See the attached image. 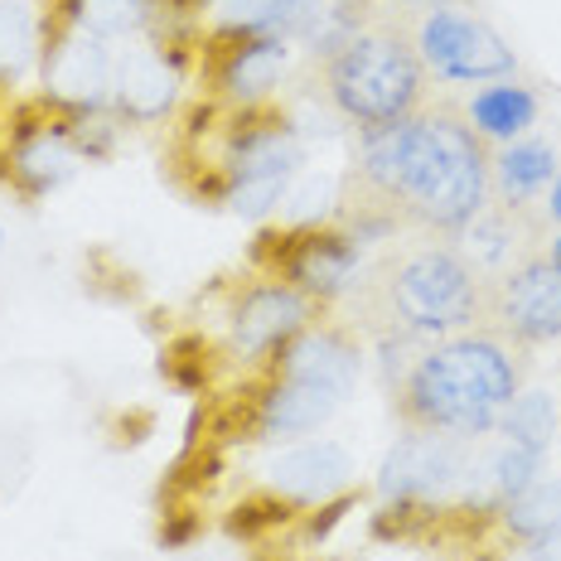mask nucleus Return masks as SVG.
<instances>
[{
    "mask_svg": "<svg viewBox=\"0 0 561 561\" xmlns=\"http://www.w3.org/2000/svg\"><path fill=\"white\" fill-rule=\"evenodd\" d=\"M354 184L368 228L460 232L489 208V150L465 116L412 112L364 131Z\"/></svg>",
    "mask_w": 561,
    "mask_h": 561,
    "instance_id": "1",
    "label": "nucleus"
},
{
    "mask_svg": "<svg viewBox=\"0 0 561 561\" xmlns=\"http://www.w3.org/2000/svg\"><path fill=\"white\" fill-rule=\"evenodd\" d=\"M523 392L518 344L489 330H460L446 344H431L407 368L397 388V412L407 431L479 440L499 426L504 407Z\"/></svg>",
    "mask_w": 561,
    "mask_h": 561,
    "instance_id": "2",
    "label": "nucleus"
},
{
    "mask_svg": "<svg viewBox=\"0 0 561 561\" xmlns=\"http://www.w3.org/2000/svg\"><path fill=\"white\" fill-rule=\"evenodd\" d=\"M373 306L402 339L460 334L484 314V276L460 248H412L373 280Z\"/></svg>",
    "mask_w": 561,
    "mask_h": 561,
    "instance_id": "3",
    "label": "nucleus"
},
{
    "mask_svg": "<svg viewBox=\"0 0 561 561\" xmlns=\"http://www.w3.org/2000/svg\"><path fill=\"white\" fill-rule=\"evenodd\" d=\"M324 88L344 122L373 131L416 112L426 92V68L416 58V44L397 30H354V39L330 54Z\"/></svg>",
    "mask_w": 561,
    "mask_h": 561,
    "instance_id": "4",
    "label": "nucleus"
},
{
    "mask_svg": "<svg viewBox=\"0 0 561 561\" xmlns=\"http://www.w3.org/2000/svg\"><path fill=\"white\" fill-rule=\"evenodd\" d=\"M416 58L440 83H499L513 73L508 39L470 5H436L416 25Z\"/></svg>",
    "mask_w": 561,
    "mask_h": 561,
    "instance_id": "5",
    "label": "nucleus"
},
{
    "mask_svg": "<svg viewBox=\"0 0 561 561\" xmlns=\"http://www.w3.org/2000/svg\"><path fill=\"white\" fill-rule=\"evenodd\" d=\"M484 314L518 348L561 344V266L542 252L504 266L494 280H484Z\"/></svg>",
    "mask_w": 561,
    "mask_h": 561,
    "instance_id": "6",
    "label": "nucleus"
},
{
    "mask_svg": "<svg viewBox=\"0 0 561 561\" xmlns=\"http://www.w3.org/2000/svg\"><path fill=\"white\" fill-rule=\"evenodd\" d=\"M228 208L232 214H266L272 204H280L290 174L300 165V136L296 126H286L280 116L266 122L238 126L228 140Z\"/></svg>",
    "mask_w": 561,
    "mask_h": 561,
    "instance_id": "7",
    "label": "nucleus"
},
{
    "mask_svg": "<svg viewBox=\"0 0 561 561\" xmlns=\"http://www.w3.org/2000/svg\"><path fill=\"white\" fill-rule=\"evenodd\" d=\"M474 440L440 436V431H407L382 460L378 489L388 499H446L470 470Z\"/></svg>",
    "mask_w": 561,
    "mask_h": 561,
    "instance_id": "8",
    "label": "nucleus"
},
{
    "mask_svg": "<svg viewBox=\"0 0 561 561\" xmlns=\"http://www.w3.org/2000/svg\"><path fill=\"white\" fill-rule=\"evenodd\" d=\"M49 92L64 102H78V107H98V102L112 98L116 83V49L112 39H98L92 30L73 25L64 39L49 49Z\"/></svg>",
    "mask_w": 561,
    "mask_h": 561,
    "instance_id": "9",
    "label": "nucleus"
},
{
    "mask_svg": "<svg viewBox=\"0 0 561 561\" xmlns=\"http://www.w3.org/2000/svg\"><path fill=\"white\" fill-rule=\"evenodd\" d=\"M364 266V238L358 232H306L286 256V286L314 300H334L354 286Z\"/></svg>",
    "mask_w": 561,
    "mask_h": 561,
    "instance_id": "10",
    "label": "nucleus"
},
{
    "mask_svg": "<svg viewBox=\"0 0 561 561\" xmlns=\"http://www.w3.org/2000/svg\"><path fill=\"white\" fill-rule=\"evenodd\" d=\"M310 306L300 290H290L286 280H272V286H256L242 296L238 314H232V344L248 358L272 354V348H286L290 339L306 330Z\"/></svg>",
    "mask_w": 561,
    "mask_h": 561,
    "instance_id": "11",
    "label": "nucleus"
},
{
    "mask_svg": "<svg viewBox=\"0 0 561 561\" xmlns=\"http://www.w3.org/2000/svg\"><path fill=\"white\" fill-rule=\"evenodd\" d=\"M537 465H542V450L528 446H513V440L499 436L494 446H479L470 450V470L460 479V494L465 504L474 508H508L523 489L537 484Z\"/></svg>",
    "mask_w": 561,
    "mask_h": 561,
    "instance_id": "12",
    "label": "nucleus"
},
{
    "mask_svg": "<svg viewBox=\"0 0 561 561\" xmlns=\"http://www.w3.org/2000/svg\"><path fill=\"white\" fill-rule=\"evenodd\" d=\"M266 479L290 499L324 504V499L348 489L354 460H348V450L334 446V440H306V446H290L286 455H276V460L266 465Z\"/></svg>",
    "mask_w": 561,
    "mask_h": 561,
    "instance_id": "13",
    "label": "nucleus"
},
{
    "mask_svg": "<svg viewBox=\"0 0 561 561\" xmlns=\"http://www.w3.org/2000/svg\"><path fill=\"white\" fill-rule=\"evenodd\" d=\"M276 378H300V382H320L334 388L339 397L354 392L358 382V344L339 330H300L280 348V373Z\"/></svg>",
    "mask_w": 561,
    "mask_h": 561,
    "instance_id": "14",
    "label": "nucleus"
},
{
    "mask_svg": "<svg viewBox=\"0 0 561 561\" xmlns=\"http://www.w3.org/2000/svg\"><path fill=\"white\" fill-rule=\"evenodd\" d=\"M348 397H339L334 388H320V382H300V378H276L272 392L262 397V412H256V426H262L266 440L280 436H310L330 421Z\"/></svg>",
    "mask_w": 561,
    "mask_h": 561,
    "instance_id": "15",
    "label": "nucleus"
},
{
    "mask_svg": "<svg viewBox=\"0 0 561 561\" xmlns=\"http://www.w3.org/2000/svg\"><path fill=\"white\" fill-rule=\"evenodd\" d=\"M561 160L547 140H508L499 156H489V194L504 198V208H523L537 194L552 190Z\"/></svg>",
    "mask_w": 561,
    "mask_h": 561,
    "instance_id": "16",
    "label": "nucleus"
},
{
    "mask_svg": "<svg viewBox=\"0 0 561 561\" xmlns=\"http://www.w3.org/2000/svg\"><path fill=\"white\" fill-rule=\"evenodd\" d=\"M112 98L126 116H160L174 102V68L165 64V54L156 49H122L116 54V83H112Z\"/></svg>",
    "mask_w": 561,
    "mask_h": 561,
    "instance_id": "17",
    "label": "nucleus"
},
{
    "mask_svg": "<svg viewBox=\"0 0 561 561\" xmlns=\"http://www.w3.org/2000/svg\"><path fill=\"white\" fill-rule=\"evenodd\" d=\"M465 122H470V131L479 140H499V146H508V140L528 136V126L537 122V98H533L528 88L499 78V83L479 88L474 98H470V107H465Z\"/></svg>",
    "mask_w": 561,
    "mask_h": 561,
    "instance_id": "18",
    "label": "nucleus"
},
{
    "mask_svg": "<svg viewBox=\"0 0 561 561\" xmlns=\"http://www.w3.org/2000/svg\"><path fill=\"white\" fill-rule=\"evenodd\" d=\"M286 64H290V49L286 39L276 34H252L248 44L228 54L224 64V92L232 102H262L280 78H286Z\"/></svg>",
    "mask_w": 561,
    "mask_h": 561,
    "instance_id": "19",
    "label": "nucleus"
},
{
    "mask_svg": "<svg viewBox=\"0 0 561 561\" xmlns=\"http://www.w3.org/2000/svg\"><path fill=\"white\" fill-rule=\"evenodd\" d=\"M39 58V10L34 0H0V78H25Z\"/></svg>",
    "mask_w": 561,
    "mask_h": 561,
    "instance_id": "20",
    "label": "nucleus"
},
{
    "mask_svg": "<svg viewBox=\"0 0 561 561\" xmlns=\"http://www.w3.org/2000/svg\"><path fill=\"white\" fill-rule=\"evenodd\" d=\"M314 5L320 0H218V20L238 34H276L306 25Z\"/></svg>",
    "mask_w": 561,
    "mask_h": 561,
    "instance_id": "21",
    "label": "nucleus"
},
{
    "mask_svg": "<svg viewBox=\"0 0 561 561\" xmlns=\"http://www.w3.org/2000/svg\"><path fill=\"white\" fill-rule=\"evenodd\" d=\"M499 436L513 440V446H528V450H547L552 446V431H557V402L547 392H518L499 416Z\"/></svg>",
    "mask_w": 561,
    "mask_h": 561,
    "instance_id": "22",
    "label": "nucleus"
},
{
    "mask_svg": "<svg viewBox=\"0 0 561 561\" xmlns=\"http://www.w3.org/2000/svg\"><path fill=\"white\" fill-rule=\"evenodd\" d=\"M73 165H78V150L64 131H39L20 146V174H25L34 190H54V184H64L68 174H73Z\"/></svg>",
    "mask_w": 561,
    "mask_h": 561,
    "instance_id": "23",
    "label": "nucleus"
},
{
    "mask_svg": "<svg viewBox=\"0 0 561 561\" xmlns=\"http://www.w3.org/2000/svg\"><path fill=\"white\" fill-rule=\"evenodd\" d=\"M504 523L513 537H523V542H537L542 533L561 528V479H537L533 489H523L518 499L504 508Z\"/></svg>",
    "mask_w": 561,
    "mask_h": 561,
    "instance_id": "24",
    "label": "nucleus"
},
{
    "mask_svg": "<svg viewBox=\"0 0 561 561\" xmlns=\"http://www.w3.org/2000/svg\"><path fill=\"white\" fill-rule=\"evenodd\" d=\"M73 25L92 30L98 39H136L150 25V0H78Z\"/></svg>",
    "mask_w": 561,
    "mask_h": 561,
    "instance_id": "25",
    "label": "nucleus"
},
{
    "mask_svg": "<svg viewBox=\"0 0 561 561\" xmlns=\"http://www.w3.org/2000/svg\"><path fill=\"white\" fill-rule=\"evenodd\" d=\"M542 208H547V218H557V228H561V174L552 180V190H547L542 198Z\"/></svg>",
    "mask_w": 561,
    "mask_h": 561,
    "instance_id": "26",
    "label": "nucleus"
},
{
    "mask_svg": "<svg viewBox=\"0 0 561 561\" xmlns=\"http://www.w3.org/2000/svg\"><path fill=\"white\" fill-rule=\"evenodd\" d=\"M542 256H547V262H552V266H561V228H557V238L547 242V252H542Z\"/></svg>",
    "mask_w": 561,
    "mask_h": 561,
    "instance_id": "27",
    "label": "nucleus"
},
{
    "mask_svg": "<svg viewBox=\"0 0 561 561\" xmlns=\"http://www.w3.org/2000/svg\"><path fill=\"white\" fill-rule=\"evenodd\" d=\"M397 5H421V10H436V5H455V0H397Z\"/></svg>",
    "mask_w": 561,
    "mask_h": 561,
    "instance_id": "28",
    "label": "nucleus"
}]
</instances>
